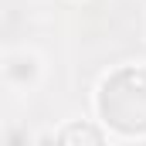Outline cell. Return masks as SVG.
<instances>
[{
    "instance_id": "1",
    "label": "cell",
    "mask_w": 146,
    "mask_h": 146,
    "mask_svg": "<svg viewBox=\"0 0 146 146\" xmlns=\"http://www.w3.org/2000/svg\"><path fill=\"white\" fill-rule=\"evenodd\" d=\"M102 115L122 133H146V72H119L102 85Z\"/></svg>"
},
{
    "instance_id": "2",
    "label": "cell",
    "mask_w": 146,
    "mask_h": 146,
    "mask_svg": "<svg viewBox=\"0 0 146 146\" xmlns=\"http://www.w3.org/2000/svg\"><path fill=\"white\" fill-rule=\"evenodd\" d=\"M58 139H61V143H78V139H85V143H102V133H95V129H88V126H72V129H65Z\"/></svg>"
}]
</instances>
